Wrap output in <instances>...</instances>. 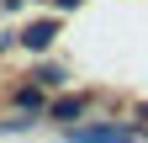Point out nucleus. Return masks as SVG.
Wrapping results in <instances>:
<instances>
[{
	"instance_id": "obj_4",
	"label": "nucleus",
	"mask_w": 148,
	"mask_h": 143,
	"mask_svg": "<svg viewBox=\"0 0 148 143\" xmlns=\"http://www.w3.org/2000/svg\"><path fill=\"white\" fill-rule=\"evenodd\" d=\"M32 80H37V85H64V69H58V64H42Z\"/></svg>"
},
{
	"instance_id": "obj_2",
	"label": "nucleus",
	"mask_w": 148,
	"mask_h": 143,
	"mask_svg": "<svg viewBox=\"0 0 148 143\" xmlns=\"http://www.w3.org/2000/svg\"><path fill=\"white\" fill-rule=\"evenodd\" d=\"M53 37H58V21H53V16H48V21H32L27 32H21V37H16V43H21V48H32V53H42Z\"/></svg>"
},
{
	"instance_id": "obj_3",
	"label": "nucleus",
	"mask_w": 148,
	"mask_h": 143,
	"mask_svg": "<svg viewBox=\"0 0 148 143\" xmlns=\"http://www.w3.org/2000/svg\"><path fill=\"white\" fill-rule=\"evenodd\" d=\"M48 117L53 122H79L85 117V96H58V101L48 106Z\"/></svg>"
},
{
	"instance_id": "obj_5",
	"label": "nucleus",
	"mask_w": 148,
	"mask_h": 143,
	"mask_svg": "<svg viewBox=\"0 0 148 143\" xmlns=\"http://www.w3.org/2000/svg\"><path fill=\"white\" fill-rule=\"evenodd\" d=\"M16 101H21V106H32V111H37V106H42V90H37V85H21V90H16Z\"/></svg>"
},
{
	"instance_id": "obj_6",
	"label": "nucleus",
	"mask_w": 148,
	"mask_h": 143,
	"mask_svg": "<svg viewBox=\"0 0 148 143\" xmlns=\"http://www.w3.org/2000/svg\"><path fill=\"white\" fill-rule=\"evenodd\" d=\"M69 6H79V0H58V11H69Z\"/></svg>"
},
{
	"instance_id": "obj_1",
	"label": "nucleus",
	"mask_w": 148,
	"mask_h": 143,
	"mask_svg": "<svg viewBox=\"0 0 148 143\" xmlns=\"http://www.w3.org/2000/svg\"><path fill=\"white\" fill-rule=\"evenodd\" d=\"M69 143H143V133L116 127V122H95V127H69Z\"/></svg>"
}]
</instances>
